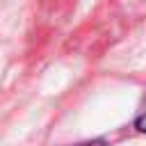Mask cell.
I'll list each match as a JSON object with an SVG mask.
<instances>
[{
	"label": "cell",
	"mask_w": 146,
	"mask_h": 146,
	"mask_svg": "<svg viewBox=\"0 0 146 146\" xmlns=\"http://www.w3.org/2000/svg\"><path fill=\"white\" fill-rule=\"evenodd\" d=\"M135 128L146 132V98H144V103H141V107H139V112L135 116Z\"/></svg>",
	"instance_id": "6da1fadb"
},
{
	"label": "cell",
	"mask_w": 146,
	"mask_h": 146,
	"mask_svg": "<svg viewBox=\"0 0 146 146\" xmlns=\"http://www.w3.org/2000/svg\"><path fill=\"white\" fill-rule=\"evenodd\" d=\"M75 146H105V139H94V141H84V144H75Z\"/></svg>",
	"instance_id": "7a4b0ae2"
}]
</instances>
